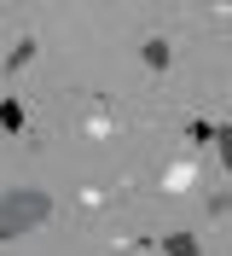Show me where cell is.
Returning <instances> with one entry per match:
<instances>
[{"label":"cell","instance_id":"6da1fadb","mask_svg":"<svg viewBox=\"0 0 232 256\" xmlns=\"http://www.w3.org/2000/svg\"><path fill=\"white\" fill-rule=\"evenodd\" d=\"M46 216H52V198H46L41 186H12L0 198V244L17 239V233H35Z\"/></svg>","mask_w":232,"mask_h":256},{"label":"cell","instance_id":"7a4b0ae2","mask_svg":"<svg viewBox=\"0 0 232 256\" xmlns=\"http://www.w3.org/2000/svg\"><path fill=\"white\" fill-rule=\"evenodd\" d=\"M139 58L151 64V70H169L174 52H169V41H163V35H151V41H139Z\"/></svg>","mask_w":232,"mask_h":256},{"label":"cell","instance_id":"3957f363","mask_svg":"<svg viewBox=\"0 0 232 256\" xmlns=\"http://www.w3.org/2000/svg\"><path fill=\"white\" fill-rule=\"evenodd\" d=\"M163 250H169V256H203V244L192 239V233H169V239H163Z\"/></svg>","mask_w":232,"mask_h":256},{"label":"cell","instance_id":"277c9868","mask_svg":"<svg viewBox=\"0 0 232 256\" xmlns=\"http://www.w3.org/2000/svg\"><path fill=\"white\" fill-rule=\"evenodd\" d=\"M0 128H6V134L23 128V105H17V99H0Z\"/></svg>","mask_w":232,"mask_h":256},{"label":"cell","instance_id":"5b68a950","mask_svg":"<svg viewBox=\"0 0 232 256\" xmlns=\"http://www.w3.org/2000/svg\"><path fill=\"white\" fill-rule=\"evenodd\" d=\"M215 152H221V163L232 169V122H221V128H215Z\"/></svg>","mask_w":232,"mask_h":256},{"label":"cell","instance_id":"8992f818","mask_svg":"<svg viewBox=\"0 0 232 256\" xmlns=\"http://www.w3.org/2000/svg\"><path fill=\"white\" fill-rule=\"evenodd\" d=\"M29 58H35V41H17V47H12V58H6V70H23Z\"/></svg>","mask_w":232,"mask_h":256}]
</instances>
